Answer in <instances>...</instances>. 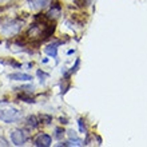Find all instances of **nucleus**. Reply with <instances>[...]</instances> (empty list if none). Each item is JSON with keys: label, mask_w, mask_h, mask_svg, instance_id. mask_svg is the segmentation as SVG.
<instances>
[{"label": "nucleus", "mask_w": 147, "mask_h": 147, "mask_svg": "<svg viewBox=\"0 0 147 147\" xmlns=\"http://www.w3.org/2000/svg\"><path fill=\"white\" fill-rule=\"evenodd\" d=\"M8 79H11V80H19V82H30V80H32V76L28 75V74L15 72V74H9Z\"/></svg>", "instance_id": "nucleus-5"}, {"label": "nucleus", "mask_w": 147, "mask_h": 147, "mask_svg": "<svg viewBox=\"0 0 147 147\" xmlns=\"http://www.w3.org/2000/svg\"><path fill=\"white\" fill-rule=\"evenodd\" d=\"M19 111L18 110H5L0 114V119L4 120L5 123H12V122H15L18 118H19Z\"/></svg>", "instance_id": "nucleus-2"}, {"label": "nucleus", "mask_w": 147, "mask_h": 147, "mask_svg": "<svg viewBox=\"0 0 147 147\" xmlns=\"http://www.w3.org/2000/svg\"><path fill=\"white\" fill-rule=\"evenodd\" d=\"M38 76H39V78H47L48 75H47V74H44L43 71H38ZM42 80L44 82V79H42ZM42 80H40V82H42Z\"/></svg>", "instance_id": "nucleus-9"}, {"label": "nucleus", "mask_w": 147, "mask_h": 147, "mask_svg": "<svg viewBox=\"0 0 147 147\" xmlns=\"http://www.w3.org/2000/svg\"><path fill=\"white\" fill-rule=\"evenodd\" d=\"M11 140L15 146H23L26 143V140H27V136H26V134L23 131L15 130V131L11 132Z\"/></svg>", "instance_id": "nucleus-3"}, {"label": "nucleus", "mask_w": 147, "mask_h": 147, "mask_svg": "<svg viewBox=\"0 0 147 147\" xmlns=\"http://www.w3.org/2000/svg\"><path fill=\"white\" fill-rule=\"evenodd\" d=\"M27 124L31 128H35V127H38L39 126V122H38V119H36L35 116H30V118H28V123Z\"/></svg>", "instance_id": "nucleus-7"}, {"label": "nucleus", "mask_w": 147, "mask_h": 147, "mask_svg": "<svg viewBox=\"0 0 147 147\" xmlns=\"http://www.w3.org/2000/svg\"><path fill=\"white\" fill-rule=\"evenodd\" d=\"M48 3H50V0H35V4L38 8H44Z\"/></svg>", "instance_id": "nucleus-8"}, {"label": "nucleus", "mask_w": 147, "mask_h": 147, "mask_svg": "<svg viewBox=\"0 0 147 147\" xmlns=\"http://www.w3.org/2000/svg\"><path fill=\"white\" fill-rule=\"evenodd\" d=\"M20 23L18 20H8L5 24H1L0 27V32L5 36H12V35H16L18 32L20 31Z\"/></svg>", "instance_id": "nucleus-1"}, {"label": "nucleus", "mask_w": 147, "mask_h": 147, "mask_svg": "<svg viewBox=\"0 0 147 147\" xmlns=\"http://www.w3.org/2000/svg\"><path fill=\"white\" fill-rule=\"evenodd\" d=\"M52 143V138L48 134H40L35 139V146L38 147H48Z\"/></svg>", "instance_id": "nucleus-4"}, {"label": "nucleus", "mask_w": 147, "mask_h": 147, "mask_svg": "<svg viewBox=\"0 0 147 147\" xmlns=\"http://www.w3.org/2000/svg\"><path fill=\"white\" fill-rule=\"evenodd\" d=\"M46 54L52 56V58H56L58 56V44H50V46L46 47Z\"/></svg>", "instance_id": "nucleus-6"}, {"label": "nucleus", "mask_w": 147, "mask_h": 147, "mask_svg": "<svg viewBox=\"0 0 147 147\" xmlns=\"http://www.w3.org/2000/svg\"><path fill=\"white\" fill-rule=\"evenodd\" d=\"M55 131H56V136H60L62 135V132H64V130H62V128H56V130H55Z\"/></svg>", "instance_id": "nucleus-10"}]
</instances>
